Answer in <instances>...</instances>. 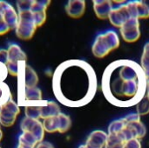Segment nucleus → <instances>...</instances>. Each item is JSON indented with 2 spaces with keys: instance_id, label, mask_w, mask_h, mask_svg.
<instances>
[{
  "instance_id": "22",
  "label": "nucleus",
  "mask_w": 149,
  "mask_h": 148,
  "mask_svg": "<svg viewBox=\"0 0 149 148\" xmlns=\"http://www.w3.org/2000/svg\"><path fill=\"white\" fill-rule=\"evenodd\" d=\"M137 111L139 115H145L149 113V98L147 95L137 105Z\"/></svg>"
},
{
  "instance_id": "15",
  "label": "nucleus",
  "mask_w": 149,
  "mask_h": 148,
  "mask_svg": "<svg viewBox=\"0 0 149 148\" xmlns=\"http://www.w3.org/2000/svg\"><path fill=\"white\" fill-rule=\"evenodd\" d=\"M43 126H44L45 131H46L48 133L58 132V130H59V124H58V116L44 120Z\"/></svg>"
},
{
  "instance_id": "14",
  "label": "nucleus",
  "mask_w": 149,
  "mask_h": 148,
  "mask_svg": "<svg viewBox=\"0 0 149 148\" xmlns=\"http://www.w3.org/2000/svg\"><path fill=\"white\" fill-rule=\"evenodd\" d=\"M38 144V141L31 133L24 132L19 137V145L24 147L35 148Z\"/></svg>"
},
{
  "instance_id": "12",
  "label": "nucleus",
  "mask_w": 149,
  "mask_h": 148,
  "mask_svg": "<svg viewBox=\"0 0 149 148\" xmlns=\"http://www.w3.org/2000/svg\"><path fill=\"white\" fill-rule=\"evenodd\" d=\"M60 113V109L59 106L52 101L47 102L45 106H42L41 107V116L40 119H48L52 117L58 116Z\"/></svg>"
},
{
  "instance_id": "3",
  "label": "nucleus",
  "mask_w": 149,
  "mask_h": 148,
  "mask_svg": "<svg viewBox=\"0 0 149 148\" xmlns=\"http://www.w3.org/2000/svg\"><path fill=\"white\" fill-rule=\"evenodd\" d=\"M38 26L35 24L33 14L31 10L22 11L18 13V23L16 27L17 36L23 40L31 39Z\"/></svg>"
},
{
  "instance_id": "1",
  "label": "nucleus",
  "mask_w": 149,
  "mask_h": 148,
  "mask_svg": "<svg viewBox=\"0 0 149 148\" xmlns=\"http://www.w3.org/2000/svg\"><path fill=\"white\" fill-rule=\"evenodd\" d=\"M102 91L113 105L127 107L139 104L146 96L147 77L141 66L131 60H118L106 69Z\"/></svg>"
},
{
  "instance_id": "6",
  "label": "nucleus",
  "mask_w": 149,
  "mask_h": 148,
  "mask_svg": "<svg viewBox=\"0 0 149 148\" xmlns=\"http://www.w3.org/2000/svg\"><path fill=\"white\" fill-rule=\"evenodd\" d=\"M120 32L122 38L127 42H134L138 40L141 36L140 32V23L137 18H131L127 21L121 27Z\"/></svg>"
},
{
  "instance_id": "34",
  "label": "nucleus",
  "mask_w": 149,
  "mask_h": 148,
  "mask_svg": "<svg viewBox=\"0 0 149 148\" xmlns=\"http://www.w3.org/2000/svg\"><path fill=\"white\" fill-rule=\"evenodd\" d=\"M0 111H1V106H0Z\"/></svg>"
},
{
  "instance_id": "35",
  "label": "nucleus",
  "mask_w": 149,
  "mask_h": 148,
  "mask_svg": "<svg viewBox=\"0 0 149 148\" xmlns=\"http://www.w3.org/2000/svg\"><path fill=\"white\" fill-rule=\"evenodd\" d=\"M0 148H1V147H0Z\"/></svg>"
},
{
  "instance_id": "26",
  "label": "nucleus",
  "mask_w": 149,
  "mask_h": 148,
  "mask_svg": "<svg viewBox=\"0 0 149 148\" xmlns=\"http://www.w3.org/2000/svg\"><path fill=\"white\" fill-rule=\"evenodd\" d=\"M5 66H6V69L10 75L17 76V74H18V63L8 61L7 64L5 65Z\"/></svg>"
},
{
  "instance_id": "13",
  "label": "nucleus",
  "mask_w": 149,
  "mask_h": 148,
  "mask_svg": "<svg viewBox=\"0 0 149 148\" xmlns=\"http://www.w3.org/2000/svg\"><path fill=\"white\" fill-rule=\"evenodd\" d=\"M38 78L36 74L35 71L29 65L24 67V82L25 87H35L38 84Z\"/></svg>"
},
{
  "instance_id": "2",
  "label": "nucleus",
  "mask_w": 149,
  "mask_h": 148,
  "mask_svg": "<svg viewBox=\"0 0 149 148\" xmlns=\"http://www.w3.org/2000/svg\"><path fill=\"white\" fill-rule=\"evenodd\" d=\"M120 39L117 33L113 31H108L99 34L93 45V53L97 58H104L111 51L118 48Z\"/></svg>"
},
{
  "instance_id": "18",
  "label": "nucleus",
  "mask_w": 149,
  "mask_h": 148,
  "mask_svg": "<svg viewBox=\"0 0 149 148\" xmlns=\"http://www.w3.org/2000/svg\"><path fill=\"white\" fill-rule=\"evenodd\" d=\"M29 133H31L35 136V138L37 139L38 143L42 142V140L44 139V136H45V129H44V126H43V123H41L39 121V120H38L35 122L32 129Z\"/></svg>"
},
{
  "instance_id": "21",
  "label": "nucleus",
  "mask_w": 149,
  "mask_h": 148,
  "mask_svg": "<svg viewBox=\"0 0 149 148\" xmlns=\"http://www.w3.org/2000/svg\"><path fill=\"white\" fill-rule=\"evenodd\" d=\"M41 106H26L25 115L27 118L33 120H39L41 116Z\"/></svg>"
},
{
  "instance_id": "16",
  "label": "nucleus",
  "mask_w": 149,
  "mask_h": 148,
  "mask_svg": "<svg viewBox=\"0 0 149 148\" xmlns=\"http://www.w3.org/2000/svg\"><path fill=\"white\" fill-rule=\"evenodd\" d=\"M24 98L26 100H41L42 92L38 87H25Z\"/></svg>"
},
{
  "instance_id": "23",
  "label": "nucleus",
  "mask_w": 149,
  "mask_h": 148,
  "mask_svg": "<svg viewBox=\"0 0 149 148\" xmlns=\"http://www.w3.org/2000/svg\"><path fill=\"white\" fill-rule=\"evenodd\" d=\"M37 120H33V119L27 118V117L23 119V120L21 122V130L23 131V133L31 132V130L32 129V127Z\"/></svg>"
},
{
  "instance_id": "24",
  "label": "nucleus",
  "mask_w": 149,
  "mask_h": 148,
  "mask_svg": "<svg viewBox=\"0 0 149 148\" xmlns=\"http://www.w3.org/2000/svg\"><path fill=\"white\" fill-rule=\"evenodd\" d=\"M33 4V1H26V0H22V1H17V11L22 12V11H28L31 10V8Z\"/></svg>"
},
{
  "instance_id": "17",
  "label": "nucleus",
  "mask_w": 149,
  "mask_h": 148,
  "mask_svg": "<svg viewBox=\"0 0 149 148\" xmlns=\"http://www.w3.org/2000/svg\"><path fill=\"white\" fill-rule=\"evenodd\" d=\"M126 126H127V121L124 118L113 121L109 126V129H108L109 134H118L121 133L126 128Z\"/></svg>"
},
{
  "instance_id": "27",
  "label": "nucleus",
  "mask_w": 149,
  "mask_h": 148,
  "mask_svg": "<svg viewBox=\"0 0 149 148\" xmlns=\"http://www.w3.org/2000/svg\"><path fill=\"white\" fill-rule=\"evenodd\" d=\"M10 30L8 24H6V22L3 19V17L2 15V13H0V35H3L5 33H7Z\"/></svg>"
},
{
  "instance_id": "32",
  "label": "nucleus",
  "mask_w": 149,
  "mask_h": 148,
  "mask_svg": "<svg viewBox=\"0 0 149 148\" xmlns=\"http://www.w3.org/2000/svg\"><path fill=\"white\" fill-rule=\"evenodd\" d=\"M3 1H0V13L2 11V7H3Z\"/></svg>"
},
{
  "instance_id": "7",
  "label": "nucleus",
  "mask_w": 149,
  "mask_h": 148,
  "mask_svg": "<svg viewBox=\"0 0 149 148\" xmlns=\"http://www.w3.org/2000/svg\"><path fill=\"white\" fill-rule=\"evenodd\" d=\"M4 21L8 24L10 30L16 29L18 23V14L16 12L15 9L11 4L3 1L2 11H1Z\"/></svg>"
},
{
  "instance_id": "28",
  "label": "nucleus",
  "mask_w": 149,
  "mask_h": 148,
  "mask_svg": "<svg viewBox=\"0 0 149 148\" xmlns=\"http://www.w3.org/2000/svg\"><path fill=\"white\" fill-rule=\"evenodd\" d=\"M123 148H141V144L138 140L133 139L128 141H127L124 145Z\"/></svg>"
},
{
  "instance_id": "29",
  "label": "nucleus",
  "mask_w": 149,
  "mask_h": 148,
  "mask_svg": "<svg viewBox=\"0 0 149 148\" xmlns=\"http://www.w3.org/2000/svg\"><path fill=\"white\" fill-rule=\"evenodd\" d=\"M8 62V51L3 49H0V64L6 65Z\"/></svg>"
},
{
  "instance_id": "4",
  "label": "nucleus",
  "mask_w": 149,
  "mask_h": 148,
  "mask_svg": "<svg viewBox=\"0 0 149 148\" xmlns=\"http://www.w3.org/2000/svg\"><path fill=\"white\" fill-rule=\"evenodd\" d=\"M20 113V110L17 104L12 100L11 97L5 102H3V105H1V111H0V124L5 127L11 126L18 113Z\"/></svg>"
},
{
  "instance_id": "5",
  "label": "nucleus",
  "mask_w": 149,
  "mask_h": 148,
  "mask_svg": "<svg viewBox=\"0 0 149 148\" xmlns=\"http://www.w3.org/2000/svg\"><path fill=\"white\" fill-rule=\"evenodd\" d=\"M108 18L110 19L112 24L116 27H121L127 21L131 19L132 17L129 12L127 2L113 6Z\"/></svg>"
},
{
  "instance_id": "8",
  "label": "nucleus",
  "mask_w": 149,
  "mask_h": 148,
  "mask_svg": "<svg viewBox=\"0 0 149 148\" xmlns=\"http://www.w3.org/2000/svg\"><path fill=\"white\" fill-rule=\"evenodd\" d=\"M85 1L83 0H72L69 1L65 6L66 13L72 18L80 17L86 10Z\"/></svg>"
},
{
  "instance_id": "10",
  "label": "nucleus",
  "mask_w": 149,
  "mask_h": 148,
  "mask_svg": "<svg viewBox=\"0 0 149 148\" xmlns=\"http://www.w3.org/2000/svg\"><path fill=\"white\" fill-rule=\"evenodd\" d=\"M111 1H93V8L97 17L100 19L109 17V15L113 9V4Z\"/></svg>"
},
{
  "instance_id": "11",
  "label": "nucleus",
  "mask_w": 149,
  "mask_h": 148,
  "mask_svg": "<svg viewBox=\"0 0 149 148\" xmlns=\"http://www.w3.org/2000/svg\"><path fill=\"white\" fill-rule=\"evenodd\" d=\"M7 51H8V61L19 63V61L24 62L27 59L25 53L22 51L20 46L17 45V44H10Z\"/></svg>"
},
{
  "instance_id": "33",
  "label": "nucleus",
  "mask_w": 149,
  "mask_h": 148,
  "mask_svg": "<svg viewBox=\"0 0 149 148\" xmlns=\"http://www.w3.org/2000/svg\"><path fill=\"white\" fill-rule=\"evenodd\" d=\"M2 137H3V133H2V131H1V129H0V140H1V139H2Z\"/></svg>"
},
{
  "instance_id": "20",
  "label": "nucleus",
  "mask_w": 149,
  "mask_h": 148,
  "mask_svg": "<svg viewBox=\"0 0 149 148\" xmlns=\"http://www.w3.org/2000/svg\"><path fill=\"white\" fill-rule=\"evenodd\" d=\"M141 68L145 72L148 80L149 79V42L144 47V51L141 58Z\"/></svg>"
},
{
  "instance_id": "19",
  "label": "nucleus",
  "mask_w": 149,
  "mask_h": 148,
  "mask_svg": "<svg viewBox=\"0 0 149 148\" xmlns=\"http://www.w3.org/2000/svg\"><path fill=\"white\" fill-rule=\"evenodd\" d=\"M58 124H59V130L58 132L59 133H65L66 131H68L71 127V125H72V122H71V119L60 113L58 115Z\"/></svg>"
},
{
  "instance_id": "31",
  "label": "nucleus",
  "mask_w": 149,
  "mask_h": 148,
  "mask_svg": "<svg viewBox=\"0 0 149 148\" xmlns=\"http://www.w3.org/2000/svg\"><path fill=\"white\" fill-rule=\"evenodd\" d=\"M3 96V90H2V88L0 87V99L2 98Z\"/></svg>"
},
{
  "instance_id": "9",
  "label": "nucleus",
  "mask_w": 149,
  "mask_h": 148,
  "mask_svg": "<svg viewBox=\"0 0 149 148\" xmlns=\"http://www.w3.org/2000/svg\"><path fill=\"white\" fill-rule=\"evenodd\" d=\"M108 135L102 131L92 133L86 141V148H102L107 143Z\"/></svg>"
},
{
  "instance_id": "25",
  "label": "nucleus",
  "mask_w": 149,
  "mask_h": 148,
  "mask_svg": "<svg viewBox=\"0 0 149 148\" xmlns=\"http://www.w3.org/2000/svg\"><path fill=\"white\" fill-rule=\"evenodd\" d=\"M32 14H33V17H34L35 24H36V25L38 27L41 26L45 22V19H46V10L39 11V12H37V13H32Z\"/></svg>"
},
{
  "instance_id": "30",
  "label": "nucleus",
  "mask_w": 149,
  "mask_h": 148,
  "mask_svg": "<svg viewBox=\"0 0 149 148\" xmlns=\"http://www.w3.org/2000/svg\"><path fill=\"white\" fill-rule=\"evenodd\" d=\"M35 148H53V146L48 142H43L42 141V142L38 143Z\"/></svg>"
}]
</instances>
